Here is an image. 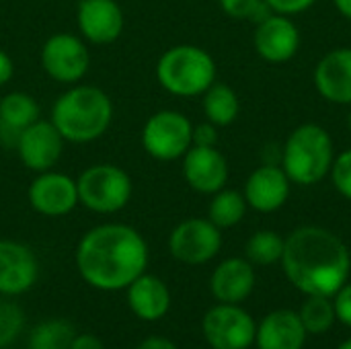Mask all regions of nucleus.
<instances>
[{
    "mask_svg": "<svg viewBox=\"0 0 351 349\" xmlns=\"http://www.w3.org/2000/svg\"><path fill=\"white\" fill-rule=\"evenodd\" d=\"M39 265L35 253L16 241H0V294L16 296L37 282Z\"/></svg>",
    "mask_w": 351,
    "mask_h": 349,
    "instance_id": "16",
    "label": "nucleus"
},
{
    "mask_svg": "<svg viewBox=\"0 0 351 349\" xmlns=\"http://www.w3.org/2000/svg\"><path fill=\"white\" fill-rule=\"evenodd\" d=\"M337 298H335V315H337V319L343 323V325H348L351 327V284H346L337 294H335Z\"/></svg>",
    "mask_w": 351,
    "mask_h": 349,
    "instance_id": "32",
    "label": "nucleus"
},
{
    "mask_svg": "<svg viewBox=\"0 0 351 349\" xmlns=\"http://www.w3.org/2000/svg\"><path fill=\"white\" fill-rule=\"evenodd\" d=\"M284 245H286V239H282L278 232L259 230L247 241L245 253L253 265H271V263L282 261Z\"/></svg>",
    "mask_w": 351,
    "mask_h": 349,
    "instance_id": "26",
    "label": "nucleus"
},
{
    "mask_svg": "<svg viewBox=\"0 0 351 349\" xmlns=\"http://www.w3.org/2000/svg\"><path fill=\"white\" fill-rule=\"evenodd\" d=\"M14 76V62L12 58L0 47V86H4L6 82H10Z\"/></svg>",
    "mask_w": 351,
    "mask_h": 349,
    "instance_id": "34",
    "label": "nucleus"
},
{
    "mask_svg": "<svg viewBox=\"0 0 351 349\" xmlns=\"http://www.w3.org/2000/svg\"><path fill=\"white\" fill-rule=\"evenodd\" d=\"M27 197L31 208L47 218L66 216L80 204L76 179L58 171L37 173V177L29 185Z\"/></svg>",
    "mask_w": 351,
    "mask_h": 349,
    "instance_id": "11",
    "label": "nucleus"
},
{
    "mask_svg": "<svg viewBox=\"0 0 351 349\" xmlns=\"http://www.w3.org/2000/svg\"><path fill=\"white\" fill-rule=\"evenodd\" d=\"M90 56L82 37L72 33H53L41 47L43 72L62 84H76L88 72Z\"/></svg>",
    "mask_w": 351,
    "mask_h": 349,
    "instance_id": "8",
    "label": "nucleus"
},
{
    "mask_svg": "<svg viewBox=\"0 0 351 349\" xmlns=\"http://www.w3.org/2000/svg\"><path fill=\"white\" fill-rule=\"evenodd\" d=\"M348 128H350V134H351V111H350V117H348Z\"/></svg>",
    "mask_w": 351,
    "mask_h": 349,
    "instance_id": "39",
    "label": "nucleus"
},
{
    "mask_svg": "<svg viewBox=\"0 0 351 349\" xmlns=\"http://www.w3.org/2000/svg\"><path fill=\"white\" fill-rule=\"evenodd\" d=\"M70 349H103V344L99 337L84 333V335H76L70 344Z\"/></svg>",
    "mask_w": 351,
    "mask_h": 349,
    "instance_id": "35",
    "label": "nucleus"
},
{
    "mask_svg": "<svg viewBox=\"0 0 351 349\" xmlns=\"http://www.w3.org/2000/svg\"><path fill=\"white\" fill-rule=\"evenodd\" d=\"M290 183L292 181L280 165H261L249 175L243 195L249 208L269 214L280 210L288 202Z\"/></svg>",
    "mask_w": 351,
    "mask_h": 349,
    "instance_id": "17",
    "label": "nucleus"
},
{
    "mask_svg": "<svg viewBox=\"0 0 351 349\" xmlns=\"http://www.w3.org/2000/svg\"><path fill=\"white\" fill-rule=\"evenodd\" d=\"M335 150L329 132L317 123L298 125L282 148L280 167L296 185H317L333 167Z\"/></svg>",
    "mask_w": 351,
    "mask_h": 349,
    "instance_id": "4",
    "label": "nucleus"
},
{
    "mask_svg": "<svg viewBox=\"0 0 351 349\" xmlns=\"http://www.w3.org/2000/svg\"><path fill=\"white\" fill-rule=\"evenodd\" d=\"M23 323H25V317L21 309L0 298V348H6L14 341V337L23 329Z\"/></svg>",
    "mask_w": 351,
    "mask_h": 349,
    "instance_id": "28",
    "label": "nucleus"
},
{
    "mask_svg": "<svg viewBox=\"0 0 351 349\" xmlns=\"http://www.w3.org/2000/svg\"><path fill=\"white\" fill-rule=\"evenodd\" d=\"M331 175V181H333V187L351 202V150L341 152L335 160H333V167L329 171Z\"/></svg>",
    "mask_w": 351,
    "mask_h": 349,
    "instance_id": "30",
    "label": "nucleus"
},
{
    "mask_svg": "<svg viewBox=\"0 0 351 349\" xmlns=\"http://www.w3.org/2000/svg\"><path fill=\"white\" fill-rule=\"evenodd\" d=\"M222 247V232L208 218H189L177 224L169 237L171 255L187 265L208 263Z\"/></svg>",
    "mask_w": 351,
    "mask_h": 349,
    "instance_id": "9",
    "label": "nucleus"
},
{
    "mask_svg": "<svg viewBox=\"0 0 351 349\" xmlns=\"http://www.w3.org/2000/svg\"><path fill=\"white\" fill-rule=\"evenodd\" d=\"M64 138L51 121L37 119L29 128H25L16 140V154L21 163L35 173L51 171L62 156Z\"/></svg>",
    "mask_w": 351,
    "mask_h": 349,
    "instance_id": "12",
    "label": "nucleus"
},
{
    "mask_svg": "<svg viewBox=\"0 0 351 349\" xmlns=\"http://www.w3.org/2000/svg\"><path fill=\"white\" fill-rule=\"evenodd\" d=\"M76 337L72 325L64 319H51L39 323L29 337V349H70Z\"/></svg>",
    "mask_w": 351,
    "mask_h": 349,
    "instance_id": "25",
    "label": "nucleus"
},
{
    "mask_svg": "<svg viewBox=\"0 0 351 349\" xmlns=\"http://www.w3.org/2000/svg\"><path fill=\"white\" fill-rule=\"evenodd\" d=\"M317 0H265V4L269 6V10L278 12V14H300L304 10H308Z\"/></svg>",
    "mask_w": 351,
    "mask_h": 349,
    "instance_id": "31",
    "label": "nucleus"
},
{
    "mask_svg": "<svg viewBox=\"0 0 351 349\" xmlns=\"http://www.w3.org/2000/svg\"><path fill=\"white\" fill-rule=\"evenodd\" d=\"M183 177L193 191L214 195L226 187L228 163L216 146H191L183 154Z\"/></svg>",
    "mask_w": 351,
    "mask_h": 349,
    "instance_id": "14",
    "label": "nucleus"
},
{
    "mask_svg": "<svg viewBox=\"0 0 351 349\" xmlns=\"http://www.w3.org/2000/svg\"><path fill=\"white\" fill-rule=\"evenodd\" d=\"M317 93L335 105H351V47L331 49L313 74Z\"/></svg>",
    "mask_w": 351,
    "mask_h": 349,
    "instance_id": "18",
    "label": "nucleus"
},
{
    "mask_svg": "<svg viewBox=\"0 0 351 349\" xmlns=\"http://www.w3.org/2000/svg\"><path fill=\"white\" fill-rule=\"evenodd\" d=\"M222 10L232 19H251L261 21L267 16V4L265 0H220Z\"/></svg>",
    "mask_w": 351,
    "mask_h": 349,
    "instance_id": "29",
    "label": "nucleus"
},
{
    "mask_svg": "<svg viewBox=\"0 0 351 349\" xmlns=\"http://www.w3.org/2000/svg\"><path fill=\"white\" fill-rule=\"evenodd\" d=\"M39 119V103L23 91L0 99V144L14 148L21 132Z\"/></svg>",
    "mask_w": 351,
    "mask_h": 349,
    "instance_id": "22",
    "label": "nucleus"
},
{
    "mask_svg": "<svg viewBox=\"0 0 351 349\" xmlns=\"http://www.w3.org/2000/svg\"><path fill=\"white\" fill-rule=\"evenodd\" d=\"M148 245L128 224L90 228L76 247V267L82 280L97 290H123L146 272Z\"/></svg>",
    "mask_w": 351,
    "mask_h": 349,
    "instance_id": "1",
    "label": "nucleus"
},
{
    "mask_svg": "<svg viewBox=\"0 0 351 349\" xmlns=\"http://www.w3.org/2000/svg\"><path fill=\"white\" fill-rule=\"evenodd\" d=\"M337 349H351V339H348V341H343V344H341V346H339V348Z\"/></svg>",
    "mask_w": 351,
    "mask_h": 349,
    "instance_id": "38",
    "label": "nucleus"
},
{
    "mask_svg": "<svg viewBox=\"0 0 351 349\" xmlns=\"http://www.w3.org/2000/svg\"><path fill=\"white\" fill-rule=\"evenodd\" d=\"M286 278L306 296H335L350 278L351 255L346 243L327 228H296L284 245Z\"/></svg>",
    "mask_w": 351,
    "mask_h": 349,
    "instance_id": "2",
    "label": "nucleus"
},
{
    "mask_svg": "<svg viewBox=\"0 0 351 349\" xmlns=\"http://www.w3.org/2000/svg\"><path fill=\"white\" fill-rule=\"evenodd\" d=\"M333 4L346 19H351V0H333Z\"/></svg>",
    "mask_w": 351,
    "mask_h": 349,
    "instance_id": "37",
    "label": "nucleus"
},
{
    "mask_svg": "<svg viewBox=\"0 0 351 349\" xmlns=\"http://www.w3.org/2000/svg\"><path fill=\"white\" fill-rule=\"evenodd\" d=\"M298 317H300L306 333H313V335H321V333L329 331L337 319L335 306L331 304V300L327 296H308V300L302 304Z\"/></svg>",
    "mask_w": 351,
    "mask_h": 349,
    "instance_id": "27",
    "label": "nucleus"
},
{
    "mask_svg": "<svg viewBox=\"0 0 351 349\" xmlns=\"http://www.w3.org/2000/svg\"><path fill=\"white\" fill-rule=\"evenodd\" d=\"M142 146L156 160H177L193 146V123L175 109H162L150 115L142 128Z\"/></svg>",
    "mask_w": 351,
    "mask_h": 349,
    "instance_id": "7",
    "label": "nucleus"
},
{
    "mask_svg": "<svg viewBox=\"0 0 351 349\" xmlns=\"http://www.w3.org/2000/svg\"><path fill=\"white\" fill-rule=\"evenodd\" d=\"M76 23L82 39L107 45L123 31V10L115 0H80Z\"/></svg>",
    "mask_w": 351,
    "mask_h": 349,
    "instance_id": "15",
    "label": "nucleus"
},
{
    "mask_svg": "<svg viewBox=\"0 0 351 349\" xmlns=\"http://www.w3.org/2000/svg\"><path fill=\"white\" fill-rule=\"evenodd\" d=\"M253 45L257 53L269 64H284L292 60L300 47V31L286 14H267L257 23Z\"/></svg>",
    "mask_w": 351,
    "mask_h": 349,
    "instance_id": "13",
    "label": "nucleus"
},
{
    "mask_svg": "<svg viewBox=\"0 0 351 349\" xmlns=\"http://www.w3.org/2000/svg\"><path fill=\"white\" fill-rule=\"evenodd\" d=\"M255 341L259 349H302L306 341V329L298 313L276 311L261 321Z\"/></svg>",
    "mask_w": 351,
    "mask_h": 349,
    "instance_id": "20",
    "label": "nucleus"
},
{
    "mask_svg": "<svg viewBox=\"0 0 351 349\" xmlns=\"http://www.w3.org/2000/svg\"><path fill=\"white\" fill-rule=\"evenodd\" d=\"M78 202L97 214H115L123 210L134 193V183L121 167L103 163L90 165L76 179Z\"/></svg>",
    "mask_w": 351,
    "mask_h": 349,
    "instance_id": "6",
    "label": "nucleus"
},
{
    "mask_svg": "<svg viewBox=\"0 0 351 349\" xmlns=\"http://www.w3.org/2000/svg\"><path fill=\"white\" fill-rule=\"evenodd\" d=\"M210 288H212V294L222 304L243 302L245 298H249V294L255 288L253 263L249 259H239V257L222 261L212 274Z\"/></svg>",
    "mask_w": 351,
    "mask_h": 349,
    "instance_id": "19",
    "label": "nucleus"
},
{
    "mask_svg": "<svg viewBox=\"0 0 351 349\" xmlns=\"http://www.w3.org/2000/svg\"><path fill=\"white\" fill-rule=\"evenodd\" d=\"M128 304L138 319L158 321L169 313L171 294L160 278L144 272L128 286Z\"/></svg>",
    "mask_w": 351,
    "mask_h": 349,
    "instance_id": "21",
    "label": "nucleus"
},
{
    "mask_svg": "<svg viewBox=\"0 0 351 349\" xmlns=\"http://www.w3.org/2000/svg\"><path fill=\"white\" fill-rule=\"evenodd\" d=\"M204 335L212 349H247L255 341V321L237 304H220L206 313Z\"/></svg>",
    "mask_w": 351,
    "mask_h": 349,
    "instance_id": "10",
    "label": "nucleus"
},
{
    "mask_svg": "<svg viewBox=\"0 0 351 349\" xmlns=\"http://www.w3.org/2000/svg\"><path fill=\"white\" fill-rule=\"evenodd\" d=\"M204 113L210 123L216 128H226L237 121L241 113L239 95L224 82H214L204 93Z\"/></svg>",
    "mask_w": 351,
    "mask_h": 349,
    "instance_id": "23",
    "label": "nucleus"
},
{
    "mask_svg": "<svg viewBox=\"0 0 351 349\" xmlns=\"http://www.w3.org/2000/svg\"><path fill=\"white\" fill-rule=\"evenodd\" d=\"M247 214V200L237 189H220L214 193L210 208H208V220L222 228L237 226Z\"/></svg>",
    "mask_w": 351,
    "mask_h": 349,
    "instance_id": "24",
    "label": "nucleus"
},
{
    "mask_svg": "<svg viewBox=\"0 0 351 349\" xmlns=\"http://www.w3.org/2000/svg\"><path fill=\"white\" fill-rule=\"evenodd\" d=\"M49 121L66 142L88 144L109 130L113 121V101L99 86L76 84L56 99Z\"/></svg>",
    "mask_w": 351,
    "mask_h": 349,
    "instance_id": "3",
    "label": "nucleus"
},
{
    "mask_svg": "<svg viewBox=\"0 0 351 349\" xmlns=\"http://www.w3.org/2000/svg\"><path fill=\"white\" fill-rule=\"evenodd\" d=\"M218 144V130L214 123L206 121L193 125V146H216Z\"/></svg>",
    "mask_w": 351,
    "mask_h": 349,
    "instance_id": "33",
    "label": "nucleus"
},
{
    "mask_svg": "<svg viewBox=\"0 0 351 349\" xmlns=\"http://www.w3.org/2000/svg\"><path fill=\"white\" fill-rule=\"evenodd\" d=\"M138 349H177V346L173 344V341H169L167 337H158V335H154V337H148V339H144Z\"/></svg>",
    "mask_w": 351,
    "mask_h": 349,
    "instance_id": "36",
    "label": "nucleus"
},
{
    "mask_svg": "<svg viewBox=\"0 0 351 349\" xmlns=\"http://www.w3.org/2000/svg\"><path fill=\"white\" fill-rule=\"evenodd\" d=\"M156 80L175 97H197L216 82V62L204 47L175 45L158 58Z\"/></svg>",
    "mask_w": 351,
    "mask_h": 349,
    "instance_id": "5",
    "label": "nucleus"
}]
</instances>
